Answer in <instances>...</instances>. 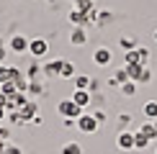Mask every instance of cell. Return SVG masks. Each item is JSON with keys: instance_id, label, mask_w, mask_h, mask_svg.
Segmentation results:
<instances>
[{"instance_id": "obj_3", "label": "cell", "mask_w": 157, "mask_h": 154, "mask_svg": "<svg viewBox=\"0 0 157 154\" xmlns=\"http://www.w3.org/2000/svg\"><path fill=\"white\" fill-rule=\"evenodd\" d=\"M29 51L34 57H44L49 51V41H47V38H31V41H29Z\"/></svg>"}, {"instance_id": "obj_16", "label": "cell", "mask_w": 157, "mask_h": 154, "mask_svg": "<svg viewBox=\"0 0 157 154\" xmlns=\"http://www.w3.org/2000/svg\"><path fill=\"white\" fill-rule=\"evenodd\" d=\"M126 64H139V49L126 51Z\"/></svg>"}, {"instance_id": "obj_28", "label": "cell", "mask_w": 157, "mask_h": 154, "mask_svg": "<svg viewBox=\"0 0 157 154\" xmlns=\"http://www.w3.org/2000/svg\"><path fill=\"white\" fill-rule=\"evenodd\" d=\"M155 131H157V121H155Z\"/></svg>"}, {"instance_id": "obj_27", "label": "cell", "mask_w": 157, "mask_h": 154, "mask_svg": "<svg viewBox=\"0 0 157 154\" xmlns=\"http://www.w3.org/2000/svg\"><path fill=\"white\" fill-rule=\"evenodd\" d=\"M5 113H8V108H3V105H0V121L5 118Z\"/></svg>"}, {"instance_id": "obj_21", "label": "cell", "mask_w": 157, "mask_h": 154, "mask_svg": "<svg viewBox=\"0 0 157 154\" xmlns=\"http://www.w3.org/2000/svg\"><path fill=\"white\" fill-rule=\"evenodd\" d=\"M108 21H111V13H101V16L95 18V23H98V26H106Z\"/></svg>"}, {"instance_id": "obj_13", "label": "cell", "mask_w": 157, "mask_h": 154, "mask_svg": "<svg viewBox=\"0 0 157 154\" xmlns=\"http://www.w3.org/2000/svg\"><path fill=\"white\" fill-rule=\"evenodd\" d=\"M72 75H75V64L72 62H64L62 69H59V77H62V80H70Z\"/></svg>"}, {"instance_id": "obj_5", "label": "cell", "mask_w": 157, "mask_h": 154, "mask_svg": "<svg viewBox=\"0 0 157 154\" xmlns=\"http://www.w3.org/2000/svg\"><path fill=\"white\" fill-rule=\"evenodd\" d=\"M8 49L13 51V54H23V51L29 49V38L26 36H13L10 44H8Z\"/></svg>"}, {"instance_id": "obj_22", "label": "cell", "mask_w": 157, "mask_h": 154, "mask_svg": "<svg viewBox=\"0 0 157 154\" xmlns=\"http://www.w3.org/2000/svg\"><path fill=\"white\" fill-rule=\"evenodd\" d=\"M116 80H119L121 85H124V82H129V75H126V69H119V72H116Z\"/></svg>"}, {"instance_id": "obj_8", "label": "cell", "mask_w": 157, "mask_h": 154, "mask_svg": "<svg viewBox=\"0 0 157 154\" xmlns=\"http://www.w3.org/2000/svg\"><path fill=\"white\" fill-rule=\"evenodd\" d=\"M62 64H64V59H52V62H47V64H44V75H49V77H59Z\"/></svg>"}, {"instance_id": "obj_4", "label": "cell", "mask_w": 157, "mask_h": 154, "mask_svg": "<svg viewBox=\"0 0 157 154\" xmlns=\"http://www.w3.org/2000/svg\"><path fill=\"white\" fill-rule=\"evenodd\" d=\"M116 144H119L121 152H132L134 149V134L132 131H121L119 139H116Z\"/></svg>"}, {"instance_id": "obj_12", "label": "cell", "mask_w": 157, "mask_h": 154, "mask_svg": "<svg viewBox=\"0 0 157 154\" xmlns=\"http://www.w3.org/2000/svg\"><path fill=\"white\" fill-rule=\"evenodd\" d=\"M149 144V139L144 136L142 131H134V149H144V146Z\"/></svg>"}, {"instance_id": "obj_15", "label": "cell", "mask_w": 157, "mask_h": 154, "mask_svg": "<svg viewBox=\"0 0 157 154\" xmlns=\"http://www.w3.org/2000/svg\"><path fill=\"white\" fill-rule=\"evenodd\" d=\"M62 154H82V146H80V144H75V141H70V144H64Z\"/></svg>"}, {"instance_id": "obj_25", "label": "cell", "mask_w": 157, "mask_h": 154, "mask_svg": "<svg viewBox=\"0 0 157 154\" xmlns=\"http://www.w3.org/2000/svg\"><path fill=\"white\" fill-rule=\"evenodd\" d=\"M36 75H39V64H31V67H29V77H31V80H34Z\"/></svg>"}, {"instance_id": "obj_23", "label": "cell", "mask_w": 157, "mask_h": 154, "mask_svg": "<svg viewBox=\"0 0 157 154\" xmlns=\"http://www.w3.org/2000/svg\"><path fill=\"white\" fill-rule=\"evenodd\" d=\"M121 46L126 49V51H132L134 49V41H132V38H121Z\"/></svg>"}, {"instance_id": "obj_20", "label": "cell", "mask_w": 157, "mask_h": 154, "mask_svg": "<svg viewBox=\"0 0 157 154\" xmlns=\"http://www.w3.org/2000/svg\"><path fill=\"white\" fill-rule=\"evenodd\" d=\"M29 90H31V93H34V95H39V93H44V87L39 85L36 80H31V82H29Z\"/></svg>"}, {"instance_id": "obj_14", "label": "cell", "mask_w": 157, "mask_h": 154, "mask_svg": "<svg viewBox=\"0 0 157 154\" xmlns=\"http://www.w3.org/2000/svg\"><path fill=\"white\" fill-rule=\"evenodd\" d=\"M142 111H144V116H147V118H155V121H157V103H155V100L144 103V108H142Z\"/></svg>"}, {"instance_id": "obj_1", "label": "cell", "mask_w": 157, "mask_h": 154, "mask_svg": "<svg viewBox=\"0 0 157 154\" xmlns=\"http://www.w3.org/2000/svg\"><path fill=\"white\" fill-rule=\"evenodd\" d=\"M57 111H59V116L62 118H80L82 116V108L77 105V103L72 100V98H64V100H59V105H57Z\"/></svg>"}, {"instance_id": "obj_10", "label": "cell", "mask_w": 157, "mask_h": 154, "mask_svg": "<svg viewBox=\"0 0 157 154\" xmlns=\"http://www.w3.org/2000/svg\"><path fill=\"white\" fill-rule=\"evenodd\" d=\"M18 111H21V118H23V123H26V121H31V118L36 116V103H34V100H29L23 108H18Z\"/></svg>"}, {"instance_id": "obj_24", "label": "cell", "mask_w": 157, "mask_h": 154, "mask_svg": "<svg viewBox=\"0 0 157 154\" xmlns=\"http://www.w3.org/2000/svg\"><path fill=\"white\" fill-rule=\"evenodd\" d=\"M3 149H5V154H21V149H18V146H8V144H5Z\"/></svg>"}, {"instance_id": "obj_6", "label": "cell", "mask_w": 157, "mask_h": 154, "mask_svg": "<svg viewBox=\"0 0 157 154\" xmlns=\"http://www.w3.org/2000/svg\"><path fill=\"white\" fill-rule=\"evenodd\" d=\"M93 62L98 64V67H106V64H111V49H106V46L95 49V54H93Z\"/></svg>"}, {"instance_id": "obj_26", "label": "cell", "mask_w": 157, "mask_h": 154, "mask_svg": "<svg viewBox=\"0 0 157 154\" xmlns=\"http://www.w3.org/2000/svg\"><path fill=\"white\" fill-rule=\"evenodd\" d=\"M5 54H8V49L3 46V41H0V64H3V59H5Z\"/></svg>"}, {"instance_id": "obj_11", "label": "cell", "mask_w": 157, "mask_h": 154, "mask_svg": "<svg viewBox=\"0 0 157 154\" xmlns=\"http://www.w3.org/2000/svg\"><path fill=\"white\" fill-rule=\"evenodd\" d=\"M72 100H75L80 108H88V105H90V93H88V90H75Z\"/></svg>"}, {"instance_id": "obj_19", "label": "cell", "mask_w": 157, "mask_h": 154, "mask_svg": "<svg viewBox=\"0 0 157 154\" xmlns=\"http://www.w3.org/2000/svg\"><path fill=\"white\" fill-rule=\"evenodd\" d=\"M124 95H134L136 93V82H132V80H129V82H124Z\"/></svg>"}, {"instance_id": "obj_7", "label": "cell", "mask_w": 157, "mask_h": 154, "mask_svg": "<svg viewBox=\"0 0 157 154\" xmlns=\"http://www.w3.org/2000/svg\"><path fill=\"white\" fill-rule=\"evenodd\" d=\"M126 75H129V80L132 82H142V75H144V67L142 64H126Z\"/></svg>"}, {"instance_id": "obj_2", "label": "cell", "mask_w": 157, "mask_h": 154, "mask_svg": "<svg viewBox=\"0 0 157 154\" xmlns=\"http://www.w3.org/2000/svg\"><path fill=\"white\" fill-rule=\"evenodd\" d=\"M77 128H80L82 134H95V131H98V121H95V116L82 113L80 118H77Z\"/></svg>"}, {"instance_id": "obj_17", "label": "cell", "mask_w": 157, "mask_h": 154, "mask_svg": "<svg viewBox=\"0 0 157 154\" xmlns=\"http://www.w3.org/2000/svg\"><path fill=\"white\" fill-rule=\"evenodd\" d=\"M88 85H90V77H77L75 80V90H88Z\"/></svg>"}, {"instance_id": "obj_9", "label": "cell", "mask_w": 157, "mask_h": 154, "mask_svg": "<svg viewBox=\"0 0 157 154\" xmlns=\"http://www.w3.org/2000/svg\"><path fill=\"white\" fill-rule=\"evenodd\" d=\"M85 38H88V36H85V28H82V26H75L72 34H70V44H75V46H82Z\"/></svg>"}, {"instance_id": "obj_18", "label": "cell", "mask_w": 157, "mask_h": 154, "mask_svg": "<svg viewBox=\"0 0 157 154\" xmlns=\"http://www.w3.org/2000/svg\"><path fill=\"white\" fill-rule=\"evenodd\" d=\"M142 134H144L147 139H155V136H157V131H155V123H144V126H142Z\"/></svg>"}, {"instance_id": "obj_29", "label": "cell", "mask_w": 157, "mask_h": 154, "mask_svg": "<svg viewBox=\"0 0 157 154\" xmlns=\"http://www.w3.org/2000/svg\"><path fill=\"white\" fill-rule=\"evenodd\" d=\"M155 41H157V31H155Z\"/></svg>"}]
</instances>
